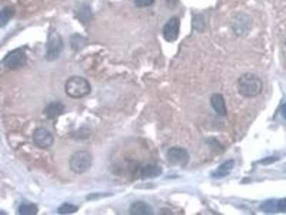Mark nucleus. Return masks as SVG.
<instances>
[{
  "label": "nucleus",
  "mask_w": 286,
  "mask_h": 215,
  "mask_svg": "<svg viewBox=\"0 0 286 215\" xmlns=\"http://www.w3.org/2000/svg\"><path fill=\"white\" fill-rule=\"evenodd\" d=\"M238 94L246 98L259 96L263 89V83L258 75L247 73L241 75L238 80Z\"/></svg>",
  "instance_id": "f257e3e1"
},
{
  "label": "nucleus",
  "mask_w": 286,
  "mask_h": 215,
  "mask_svg": "<svg viewBox=\"0 0 286 215\" xmlns=\"http://www.w3.org/2000/svg\"><path fill=\"white\" fill-rule=\"evenodd\" d=\"M65 93L72 99H83L91 92V85L88 80L80 76L69 78L65 83Z\"/></svg>",
  "instance_id": "f03ea898"
},
{
  "label": "nucleus",
  "mask_w": 286,
  "mask_h": 215,
  "mask_svg": "<svg viewBox=\"0 0 286 215\" xmlns=\"http://www.w3.org/2000/svg\"><path fill=\"white\" fill-rule=\"evenodd\" d=\"M93 163V155L88 151L82 150L75 152L70 157L69 164L72 172L83 174L91 168Z\"/></svg>",
  "instance_id": "7ed1b4c3"
},
{
  "label": "nucleus",
  "mask_w": 286,
  "mask_h": 215,
  "mask_svg": "<svg viewBox=\"0 0 286 215\" xmlns=\"http://www.w3.org/2000/svg\"><path fill=\"white\" fill-rule=\"evenodd\" d=\"M64 48L63 40L57 32H52L48 38L47 43L46 57L49 61H54L62 54Z\"/></svg>",
  "instance_id": "20e7f679"
},
{
  "label": "nucleus",
  "mask_w": 286,
  "mask_h": 215,
  "mask_svg": "<svg viewBox=\"0 0 286 215\" xmlns=\"http://www.w3.org/2000/svg\"><path fill=\"white\" fill-rule=\"evenodd\" d=\"M27 60L25 49L20 48L9 52L3 60V63L9 70H17L26 65Z\"/></svg>",
  "instance_id": "39448f33"
},
{
  "label": "nucleus",
  "mask_w": 286,
  "mask_h": 215,
  "mask_svg": "<svg viewBox=\"0 0 286 215\" xmlns=\"http://www.w3.org/2000/svg\"><path fill=\"white\" fill-rule=\"evenodd\" d=\"M231 26L236 35L239 36L247 35L252 28L251 18L245 14H237L231 21Z\"/></svg>",
  "instance_id": "423d86ee"
},
{
  "label": "nucleus",
  "mask_w": 286,
  "mask_h": 215,
  "mask_svg": "<svg viewBox=\"0 0 286 215\" xmlns=\"http://www.w3.org/2000/svg\"><path fill=\"white\" fill-rule=\"evenodd\" d=\"M33 142L40 149H46L54 144V136L50 131L45 128H37L33 131Z\"/></svg>",
  "instance_id": "0eeeda50"
},
{
  "label": "nucleus",
  "mask_w": 286,
  "mask_h": 215,
  "mask_svg": "<svg viewBox=\"0 0 286 215\" xmlns=\"http://www.w3.org/2000/svg\"><path fill=\"white\" fill-rule=\"evenodd\" d=\"M167 160L171 164L185 166L189 163L190 157L186 149L175 147L170 148L167 152Z\"/></svg>",
  "instance_id": "6e6552de"
},
{
  "label": "nucleus",
  "mask_w": 286,
  "mask_h": 215,
  "mask_svg": "<svg viewBox=\"0 0 286 215\" xmlns=\"http://www.w3.org/2000/svg\"><path fill=\"white\" fill-rule=\"evenodd\" d=\"M181 20L176 16L171 17L163 27V37L165 41L173 43L177 41L179 36Z\"/></svg>",
  "instance_id": "1a4fd4ad"
},
{
  "label": "nucleus",
  "mask_w": 286,
  "mask_h": 215,
  "mask_svg": "<svg viewBox=\"0 0 286 215\" xmlns=\"http://www.w3.org/2000/svg\"><path fill=\"white\" fill-rule=\"evenodd\" d=\"M210 104L217 114L221 116L227 115V107H226V101L223 95L221 94L212 95L210 98Z\"/></svg>",
  "instance_id": "9d476101"
},
{
  "label": "nucleus",
  "mask_w": 286,
  "mask_h": 215,
  "mask_svg": "<svg viewBox=\"0 0 286 215\" xmlns=\"http://www.w3.org/2000/svg\"><path fill=\"white\" fill-rule=\"evenodd\" d=\"M65 112V106L60 102H52L44 109V113L49 119L58 118Z\"/></svg>",
  "instance_id": "9b49d317"
},
{
  "label": "nucleus",
  "mask_w": 286,
  "mask_h": 215,
  "mask_svg": "<svg viewBox=\"0 0 286 215\" xmlns=\"http://www.w3.org/2000/svg\"><path fill=\"white\" fill-rule=\"evenodd\" d=\"M130 214L133 215H152L154 214L153 210L145 202L137 201L134 202L130 208Z\"/></svg>",
  "instance_id": "f8f14e48"
},
{
  "label": "nucleus",
  "mask_w": 286,
  "mask_h": 215,
  "mask_svg": "<svg viewBox=\"0 0 286 215\" xmlns=\"http://www.w3.org/2000/svg\"><path fill=\"white\" fill-rule=\"evenodd\" d=\"M235 161L233 160H228L220 165L215 171L212 173V177L215 179H222L228 176L234 168Z\"/></svg>",
  "instance_id": "ddd939ff"
},
{
  "label": "nucleus",
  "mask_w": 286,
  "mask_h": 215,
  "mask_svg": "<svg viewBox=\"0 0 286 215\" xmlns=\"http://www.w3.org/2000/svg\"><path fill=\"white\" fill-rule=\"evenodd\" d=\"M161 174L162 168L157 165H147L140 171V176L142 179H152Z\"/></svg>",
  "instance_id": "4468645a"
},
{
  "label": "nucleus",
  "mask_w": 286,
  "mask_h": 215,
  "mask_svg": "<svg viewBox=\"0 0 286 215\" xmlns=\"http://www.w3.org/2000/svg\"><path fill=\"white\" fill-rule=\"evenodd\" d=\"M14 14V9L12 7H5L1 10V16H0V25L1 27L7 25V22L10 20Z\"/></svg>",
  "instance_id": "2eb2a0df"
},
{
  "label": "nucleus",
  "mask_w": 286,
  "mask_h": 215,
  "mask_svg": "<svg viewBox=\"0 0 286 215\" xmlns=\"http://www.w3.org/2000/svg\"><path fill=\"white\" fill-rule=\"evenodd\" d=\"M38 213V208L35 204H23L19 208V213L22 215H35Z\"/></svg>",
  "instance_id": "dca6fc26"
},
{
  "label": "nucleus",
  "mask_w": 286,
  "mask_h": 215,
  "mask_svg": "<svg viewBox=\"0 0 286 215\" xmlns=\"http://www.w3.org/2000/svg\"><path fill=\"white\" fill-rule=\"evenodd\" d=\"M260 210L266 213H276L277 212V200H269L263 202Z\"/></svg>",
  "instance_id": "f3484780"
},
{
  "label": "nucleus",
  "mask_w": 286,
  "mask_h": 215,
  "mask_svg": "<svg viewBox=\"0 0 286 215\" xmlns=\"http://www.w3.org/2000/svg\"><path fill=\"white\" fill-rule=\"evenodd\" d=\"M91 9L89 6L83 4L77 11V15L82 22H87L91 18Z\"/></svg>",
  "instance_id": "a211bd4d"
},
{
  "label": "nucleus",
  "mask_w": 286,
  "mask_h": 215,
  "mask_svg": "<svg viewBox=\"0 0 286 215\" xmlns=\"http://www.w3.org/2000/svg\"><path fill=\"white\" fill-rule=\"evenodd\" d=\"M71 43V47L73 50H79L80 48L84 47L86 40L81 35H74L70 40Z\"/></svg>",
  "instance_id": "6ab92c4d"
},
{
  "label": "nucleus",
  "mask_w": 286,
  "mask_h": 215,
  "mask_svg": "<svg viewBox=\"0 0 286 215\" xmlns=\"http://www.w3.org/2000/svg\"><path fill=\"white\" fill-rule=\"evenodd\" d=\"M78 208L70 203H64L58 209V213L62 215L73 214L77 213Z\"/></svg>",
  "instance_id": "aec40b11"
},
{
  "label": "nucleus",
  "mask_w": 286,
  "mask_h": 215,
  "mask_svg": "<svg viewBox=\"0 0 286 215\" xmlns=\"http://www.w3.org/2000/svg\"><path fill=\"white\" fill-rule=\"evenodd\" d=\"M133 1L137 7H145L152 5L155 2V0H133Z\"/></svg>",
  "instance_id": "412c9836"
},
{
  "label": "nucleus",
  "mask_w": 286,
  "mask_h": 215,
  "mask_svg": "<svg viewBox=\"0 0 286 215\" xmlns=\"http://www.w3.org/2000/svg\"><path fill=\"white\" fill-rule=\"evenodd\" d=\"M278 213H286V197L277 200Z\"/></svg>",
  "instance_id": "4be33fe9"
},
{
  "label": "nucleus",
  "mask_w": 286,
  "mask_h": 215,
  "mask_svg": "<svg viewBox=\"0 0 286 215\" xmlns=\"http://www.w3.org/2000/svg\"><path fill=\"white\" fill-rule=\"evenodd\" d=\"M278 160H279V158L276 157H267V158L262 160L261 163L263 164H270V163H272L273 162L277 161Z\"/></svg>",
  "instance_id": "5701e85b"
},
{
  "label": "nucleus",
  "mask_w": 286,
  "mask_h": 215,
  "mask_svg": "<svg viewBox=\"0 0 286 215\" xmlns=\"http://www.w3.org/2000/svg\"><path fill=\"white\" fill-rule=\"evenodd\" d=\"M281 113L282 116L286 120V103L283 104L282 107H281Z\"/></svg>",
  "instance_id": "b1692460"
},
{
  "label": "nucleus",
  "mask_w": 286,
  "mask_h": 215,
  "mask_svg": "<svg viewBox=\"0 0 286 215\" xmlns=\"http://www.w3.org/2000/svg\"><path fill=\"white\" fill-rule=\"evenodd\" d=\"M178 0H167V2L168 3L169 5L175 6L178 2Z\"/></svg>",
  "instance_id": "393cba45"
},
{
  "label": "nucleus",
  "mask_w": 286,
  "mask_h": 215,
  "mask_svg": "<svg viewBox=\"0 0 286 215\" xmlns=\"http://www.w3.org/2000/svg\"></svg>",
  "instance_id": "a878e982"
}]
</instances>
